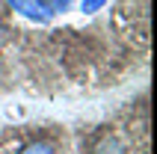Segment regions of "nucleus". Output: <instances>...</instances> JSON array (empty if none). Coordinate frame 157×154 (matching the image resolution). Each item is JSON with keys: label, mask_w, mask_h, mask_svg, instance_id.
I'll return each instance as SVG.
<instances>
[{"label": "nucleus", "mask_w": 157, "mask_h": 154, "mask_svg": "<svg viewBox=\"0 0 157 154\" xmlns=\"http://www.w3.org/2000/svg\"><path fill=\"white\" fill-rule=\"evenodd\" d=\"M107 6V0H83V3H80V12H83V15H95L98 9H104Z\"/></svg>", "instance_id": "39448f33"}, {"label": "nucleus", "mask_w": 157, "mask_h": 154, "mask_svg": "<svg viewBox=\"0 0 157 154\" xmlns=\"http://www.w3.org/2000/svg\"><path fill=\"white\" fill-rule=\"evenodd\" d=\"M89 154H128V142L116 133H104V137L95 139V145Z\"/></svg>", "instance_id": "f03ea898"}, {"label": "nucleus", "mask_w": 157, "mask_h": 154, "mask_svg": "<svg viewBox=\"0 0 157 154\" xmlns=\"http://www.w3.org/2000/svg\"><path fill=\"white\" fill-rule=\"evenodd\" d=\"M6 3L15 9L18 15H24L27 21H33V24H48L51 21V15L39 6V0H6Z\"/></svg>", "instance_id": "f257e3e1"}, {"label": "nucleus", "mask_w": 157, "mask_h": 154, "mask_svg": "<svg viewBox=\"0 0 157 154\" xmlns=\"http://www.w3.org/2000/svg\"><path fill=\"white\" fill-rule=\"evenodd\" d=\"M18 154H59V151H56V142L53 139H33V142H27Z\"/></svg>", "instance_id": "7ed1b4c3"}, {"label": "nucleus", "mask_w": 157, "mask_h": 154, "mask_svg": "<svg viewBox=\"0 0 157 154\" xmlns=\"http://www.w3.org/2000/svg\"><path fill=\"white\" fill-rule=\"evenodd\" d=\"M39 6L48 12V15H59V12H68L74 6V0H39Z\"/></svg>", "instance_id": "20e7f679"}]
</instances>
